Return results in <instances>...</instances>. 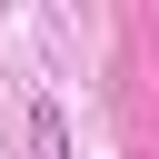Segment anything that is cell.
Returning <instances> with one entry per match:
<instances>
[{
	"label": "cell",
	"mask_w": 159,
	"mask_h": 159,
	"mask_svg": "<svg viewBox=\"0 0 159 159\" xmlns=\"http://www.w3.org/2000/svg\"><path fill=\"white\" fill-rule=\"evenodd\" d=\"M30 159H70V119L50 99H30Z\"/></svg>",
	"instance_id": "1"
}]
</instances>
